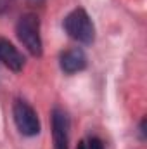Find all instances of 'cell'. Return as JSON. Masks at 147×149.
Segmentation results:
<instances>
[{
	"label": "cell",
	"instance_id": "obj_2",
	"mask_svg": "<svg viewBox=\"0 0 147 149\" xmlns=\"http://www.w3.org/2000/svg\"><path fill=\"white\" fill-rule=\"evenodd\" d=\"M64 30L73 40L85 45H90L95 40V26L85 9H74L66 16Z\"/></svg>",
	"mask_w": 147,
	"mask_h": 149
},
{
	"label": "cell",
	"instance_id": "obj_7",
	"mask_svg": "<svg viewBox=\"0 0 147 149\" xmlns=\"http://www.w3.org/2000/svg\"><path fill=\"white\" fill-rule=\"evenodd\" d=\"M76 149H104V142L99 137H87L78 144Z\"/></svg>",
	"mask_w": 147,
	"mask_h": 149
},
{
	"label": "cell",
	"instance_id": "obj_1",
	"mask_svg": "<svg viewBox=\"0 0 147 149\" xmlns=\"http://www.w3.org/2000/svg\"><path fill=\"white\" fill-rule=\"evenodd\" d=\"M16 35L31 56L35 57L42 56L43 43H42V35H40V19L37 14L33 12L23 14L16 24Z\"/></svg>",
	"mask_w": 147,
	"mask_h": 149
},
{
	"label": "cell",
	"instance_id": "obj_8",
	"mask_svg": "<svg viewBox=\"0 0 147 149\" xmlns=\"http://www.w3.org/2000/svg\"><path fill=\"white\" fill-rule=\"evenodd\" d=\"M14 3H16V0H0V16L7 14L14 7Z\"/></svg>",
	"mask_w": 147,
	"mask_h": 149
},
{
	"label": "cell",
	"instance_id": "obj_6",
	"mask_svg": "<svg viewBox=\"0 0 147 149\" xmlns=\"http://www.w3.org/2000/svg\"><path fill=\"white\" fill-rule=\"evenodd\" d=\"M59 64H61V70L66 74H74V73H78V71H83L87 68V56L78 47L68 49V50H64L61 54Z\"/></svg>",
	"mask_w": 147,
	"mask_h": 149
},
{
	"label": "cell",
	"instance_id": "obj_3",
	"mask_svg": "<svg viewBox=\"0 0 147 149\" xmlns=\"http://www.w3.org/2000/svg\"><path fill=\"white\" fill-rule=\"evenodd\" d=\"M12 114H14V121L17 130L26 135V137H35L40 134V120H38L37 111L26 102V101H16L14 108H12Z\"/></svg>",
	"mask_w": 147,
	"mask_h": 149
},
{
	"label": "cell",
	"instance_id": "obj_5",
	"mask_svg": "<svg viewBox=\"0 0 147 149\" xmlns=\"http://www.w3.org/2000/svg\"><path fill=\"white\" fill-rule=\"evenodd\" d=\"M0 63L3 66H7L10 71L19 73V71H23L26 59L9 40L0 38Z\"/></svg>",
	"mask_w": 147,
	"mask_h": 149
},
{
	"label": "cell",
	"instance_id": "obj_9",
	"mask_svg": "<svg viewBox=\"0 0 147 149\" xmlns=\"http://www.w3.org/2000/svg\"><path fill=\"white\" fill-rule=\"evenodd\" d=\"M140 134H142V139L146 137V120L140 121Z\"/></svg>",
	"mask_w": 147,
	"mask_h": 149
},
{
	"label": "cell",
	"instance_id": "obj_4",
	"mask_svg": "<svg viewBox=\"0 0 147 149\" xmlns=\"http://www.w3.org/2000/svg\"><path fill=\"white\" fill-rule=\"evenodd\" d=\"M54 149H69V118L61 108L52 109Z\"/></svg>",
	"mask_w": 147,
	"mask_h": 149
}]
</instances>
